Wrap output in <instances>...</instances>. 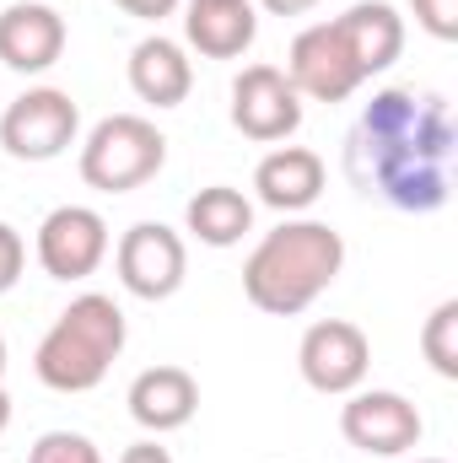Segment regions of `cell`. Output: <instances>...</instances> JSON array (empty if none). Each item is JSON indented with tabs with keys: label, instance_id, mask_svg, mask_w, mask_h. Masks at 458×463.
I'll return each mask as SVG.
<instances>
[{
	"label": "cell",
	"instance_id": "8fae6325",
	"mask_svg": "<svg viewBox=\"0 0 458 463\" xmlns=\"http://www.w3.org/2000/svg\"><path fill=\"white\" fill-rule=\"evenodd\" d=\"M38 264L54 280H87L109 259V222L92 205H60L38 227Z\"/></svg>",
	"mask_w": 458,
	"mask_h": 463
},
{
	"label": "cell",
	"instance_id": "d6986e66",
	"mask_svg": "<svg viewBox=\"0 0 458 463\" xmlns=\"http://www.w3.org/2000/svg\"><path fill=\"white\" fill-rule=\"evenodd\" d=\"M421 350H426V361H432V372L437 377H458V302H437V313L426 318V329H421Z\"/></svg>",
	"mask_w": 458,
	"mask_h": 463
},
{
	"label": "cell",
	"instance_id": "277c9868",
	"mask_svg": "<svg viewBox=\"0 0 458 463\" xmlns=\"http://www.w3.org/2000/svg\"><path fill=\"white\" fill-rule=\"evenodd\" d=\"M167 162V135L140 114H109L81 146V178L103 194H129L151 184Z\"/></svg>",
	"mask_w": 458,
	"mask_h": 463
},
{
	"label": "cell",
	"instance_id": "6da1fadb",
	"mask_svg": "<svg viewBox=\"0 0 458 463\" xmlns=\"http://www.w3.org/2000/svg\"><path fill=\"white\" fill-rule=\"evenodd\" d=\"M448 156H453L448 103L421 98L410 87L377 92L345 140V167L361 184V194H377L394 211L448 205Z\"/></svg>",
	"mask_w": 458,
	"mask_h": 463
},
{
	"label": "cell",
	"instance_id": "7c38bea8",
	"mask_svg": "<svg viewBox=\"0 0 458 463\" xmlns=\"http://www.w3.org/2000/svg\"><path fill=\"white\" fill-rule=\"evenodd\" d=\"M65 54V16L43 0H11L0 11V65L16 76H38Z\"/></svg>",
	"mask_w": 458,
	"mask_h": 463
},
{
	"label": "cell",
	"instance_id": "4316f807",
	"mask_svg": "<svg viewBox=\"0 0 458 463\" xmlns=\"http://www.w3.org/2000/svg\"><path fill=\"white\" fill-rule=\"evenodd\" d=\"M0 372H5V335H0Z\"/></svg>",
	"mask_w": 458,
	"mask_h": 463
},
{
	"label": "cell",
	"instance_id": "ac0fdd59",
	"mask_svg": "<svg viewBox=\"0 0 458 463\" xmlns=\"http://www.w3.org/2000/svg\"><path fill=\"white\" fill-rule=\"evenodd\" d=\"M184 222H189V232H195L205 248H232V242H243V237L253 232V205H248L243 189L211 184V189H200V194L184 205Z\"/></svg>",
	"mask_w": 458,
	"mask_h": 463
},
{
	"label": "cell",
	"instance_id": "5b68a950",
	"mask_svg": "<svg viewBox=\"0 0 458 463\" xmlns=\"http://www.w3.org/2000/svg\"><path fill=\"white\" fill-rule=\"evenodd\" d=\"M76 129H81V109H76L71 92H60V87H27L0 114V146L16 162H54L60 151L76 146Z\"/></svg>",
	"mask_w": 458,
	"mask_h": 463
},
{
	"label": "cell",
	"instance_id": "d4e9b609",
	"mask_svg": "<svg viewBox=\"0 0 458 463\" xmlns=\"http://www.w3.org/2000/svg\"><path fill=\"white\" fill-rule=\"evenodd\" d=\"M270 16H302V11H313L319 0H259Z\"/></svg>",
	"mask_w": 458,
	"mask_h": 463
},
{
	"label": "cell",
	"instance_id": "9c48e42d",
	"mask_svg": "<svg viewBox=\"0 0 458 463\" xmlns=\"http://www.w3.org/2000/svg\"><path fill=\"white\" fill-rule=\"evenodd\" d=\"M297 366L308 377V388L319 393H356L367 383V366H372V340L350 324V318H319L302 345H297Z\"/></svg>",
	"mask_w": 458,
	"mask_h": 463
},
{
	"label": "cell",
	"instance_id": "cb8c5ba5",
	"mask_svg": "<svg viewBox=\"0 0 458 463\" xmlns=\"http://www.w3.org/2000/svg\"><path fill=\"white\" fill-rule=\"evenodd\" d=\"M119 463H173V453H167V448H157V442H135V448H124V453H119Z\"/></svg>",
	"mask_w": 458,
	"mask_h": 463
},
{
	"label": "cell",
	"instance_id": "5bb4252c",
	"mask_svg": "<svg viewBox=\"0 0 458 463\" xmlns=\"http://www.w3.org/2000/svg\"><path fill=\"white\" fill-rule=\"evenodd\" d=\"M195 410H200V383H195V372H184V366H146V372L129 383V415H135V426H146L151 437L189 426Z\"/></svg>",
	"mask_w": 458,
	"mask_h": 463
},
{
	"label": "cell",
	"instance_id": "8992f818",
	"mask_svg": "<svg viewBox=\"0 0 458 463\" xmlns=\"http://www.w3.org/2000/svg\"><path fill=\"white\" fill-rule=\"evenodd\" d=\"M114 264H119V280H124L129 297L167 302L184 286V275H189V248H184L178 232L162 227V222H135L119 237Z\"/></svg>",
	"mask_w": 458,
	"mask_h": 463
},
{
	"label": "cell",
	"instance_id": "484cf974",
	"mask_svg": "<svg viewBox=\"0 0 458 463\" xmlns=\"http://www.w3.org/2000/svg\"><path fill=\"white\" fill-rule=\"evenodd\" d=\"M5 426H11V393L0 388V431H5Z\"/></svg>",
	"mask_w": 458,
	"mask_h": 463
},
{
	"label": "cell",
	"instance_id": "52a82bcc",
	"mask_svg": "<svg viewBox=\"0 0 458 463\" xmlns=\"http://www.w3.org/2000/svg\"><path fill=\"white\" fill-rule=\"evenodd\" d=\"M340 431L367 458H399L421 442V410L394 388H356L340 410Z\"/></svg>",
	"mask_w": 458,
	"mask_h": 463
},
{
	"label": "cell",
	"instance_id": "44dd1931",
	"mask_svg": "<svg viewBox=\"0 0 458 463\" xmlns=\"http://www.w3.org/2000/svg\"><path fill=\"white\" fill-rule=\"evenodd\" d=\"M415 22L437 38V43H453L458 38V0H410Z\"/></svg>",
	"mask_w": 458,
	"mask_h": 463
},
{
	"label": "cell",
	"instance_id": "9a60e30c",
	"mask_svg": "<svg viewBox=\"0 0 458 463\" xmlns=\"http://www.w3.org/2000/svg\"><path fill=\"white\" fill-rule=\"evenodd\" d=\"M335 33L345 38L361 76H383L405 54V16L388 0H356L345 16H335Z\"/></svg>",
	"mask_w": 458,
	"mask_h": 463
},
{
	"label": "cell",
	"instance_id": "3957f363",
	"mask_svg": "<svg viewBox=\"0 0 458 463\" xmlns=\"http://www.w3.org/2000/svg\"><path fill=\"white\" fill-rule=\"evenodd\" d=\"M124 340H129V329H124L119 302L103 297V291H87V297H76V302L54 318V329L38 340L33 372H38V383L54 388V393H92V388L109 377V366L119 361Z\"/></svg>",
	"mask_w": 458,
	"mask_h": 463
},
{
	"label": "cell",
	"instance_id": "ba28073f",
	"mask_svg": "<svg viewBox=\"0 0 458 463\" xmlns=\"http://www.w3.org/2000/svg\"><path fill=\"white\" fill-rule=\"evenodd\" d=\"M286 81L297 87V98H313V103H345L367 76L356 71L345 38L335 33V22H313L291 38V54H286Z\"/></svg>",
	"mask_w": 458,
	"mask_h": 463
},
{
	"label": "cell",
	"instance_id": "83f0119b",
	"mask_svg": "<svg viewBox=\"0 0 458 463\" xmlns=\"http://www.w3.org/2000/svg\"><path fill=\"white\" fill-rule=\"evenodd\" d=\"M415 463H443V458H415Z\"/></svg>",
	"mask_w": 458,
	"mask_h": 463
},
{
	"label": "cell",
	"instance_id": "ffe728a7",
	"mask_svg": "<svg viewBox=\"0 0 458 463\" xmlns=\"http://www.w3.org/2000/svg\"><path fill=\"white\" fill-rule=\"evenodd\" d=\"M27 463H103V453H98V442L81 437V431H43V437L33 442Z\"/></svg>",
	"mask_w": 458,
	"mask_h": 463
},
{
	"label": "cell",
	"instance_id": "7a4b0ae2",
	"mask_svg": "<svg viewBox=\"0 0 458 463\" xmlns=\"http://www.w3.org/2000/svg\"><path fill=\"white\" fill-rule=\"evenodd\" d=\"M345 269V237L329 222H281L243 264V297L270 318L308 313Z\"/></svg>",
	"mask_w": 458,
	"mask_h": 463
},
{
	"label": "cell",
	"instance_id": "2e32d148",
	"mask_svg": "<svg viewBox=\"0 0 458 463\" xmlns=\"http://www.w3.org/2000/svg\"><path fill=\"white\" fill-rule=\"evenodd\" d=\"M129 87H135V98L151 103V109H178V103L189 98V87H195V65H189L184 43H173V38H162V33L140 38V43L129 49Z\"/></svg>",
	"mask_w": 458,
	"mask_h": 463
},
{
	"label": "cell",
	"instance_id": "7402d4cb",
	"mask_svg": "<svg viewBox=\"0 0 458 463\" xmlns=\"http://www.w3.org/2000/svg\"><path fill=\"white\" fill-rule=\"evenodd\" d=\"M22 264H27V242L11 222H0V297L22 280Z\"/></svg>",
	"mask_w": 458,
	"mask_h": 463
},
{
	"label": "cell",
	"instance_id": "e0dca14e",
	"mask_svg": "<svg viewBox=\"0 0 458 463\" xmlns=\"http://www.w3.org/2000/svg\"><path fill=\"white\" fill-rule=\"evenodd\" d=\"M259 33L253 0H189L184 16V38L189 49H200L205 60H237Z\"/></svg>",
	"mask_w": 458,
	"mask_h": 463
},
{
	"label": "cell",
	"instance_id": "603a6c76",
	"mask_svg": "<svg viewBox=\"0 0 458 463\" xmlns=\"http://www.w3.org/2000/svg\"><path fill=\"white\" fill-rule=\"evenodd\" d=\"M114 5L129 11V16H140V22H162V16L178 11V0H114Z\"/></svg>",
	"mask_w": 458,
	"mask_h": 463
},
{
	"label": "cell",
	"instance_id": "30bf717a",
	"mask_svg": "<svg viewBox=\"0 0 458 463\" xmlns=\"http://www.w3.org/2000/svg\"><path fill=\"white\" fill-rule=\"evenodd\" d=\"M232 124L248 140H259V146H275V140L297 135L302 98H297V87L286 81L281 65H248V71H237V81H232Z\"/></svg>",
	"mask_w": 458,
	"mask_h": 463
},
{
	"label": "cell",
	"instance_id": "4fadbf2b",
	"mask_svg": "<svg viewBox=\"0 0 458 463\" xmlns=\"http://www.w3.org/2000/svg\"><path fill=\"white\" fill-rule=\"evenodd\" d=\"M324 178H329V167H324V156L308 151V146H275V151L253 167L259 200H264L270 211H281V216L308 211V205L324 194Z\"/></svg>",
	"mask_w": 458,
	"mask_h": 463
}]
</instances>
